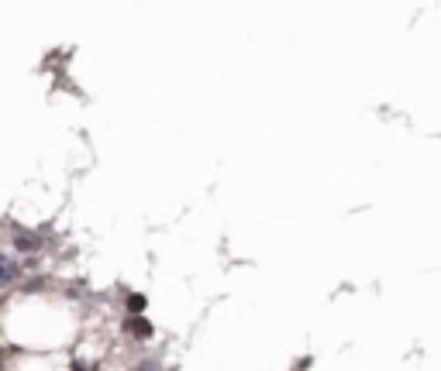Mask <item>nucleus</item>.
<instances>
[{
	"mask_svg": "<svg viewBox=\"0 0 441 371\" xmlns=\"http://www.w3.org/2000/svg\"><path fill=\"white\" fill-rule=\"evenodd\" d=\"M128 330H131L135 337H148V333H152V326H148V323H145L142 316H135V320H128Z\"/></svg>",
	"mask_w": 441,
	"mask_h": 371,
	"instance_id": "obj_1",
	"label": "nucleus"
},
{
	"mask_svg": "<svg viewBox=\"0 0 441 371\" xmlns=\"http://www.w3.org/2000/svg\"><path fill=\"white\" fill-rule=\"evenodd\" d=\"M128 306H131L135 313H142V309H145V296H131V299H128Z\"/></svg>",
	"mask_w": 441,
	"mask_h": 371,
	"instance_id": "obj_2",
	"label": "nucleus"
},
{
	"mask_svg": "<svg viewBox=\"0 0 441 371\" xmlns=\"http://www.w3.org/2000/svg\"><path fill=\"white\" fill-rule=\"evenodd\" d=\"M18 244H21V248H38V241H35V237H21Z\"/></svg>",
	"mask_w": 441,
	"mask_h": 371,
	"instance_id": "obj_3",
	"label": "nucleus"
},
{
	"mask_svg": "<svg viewBox=\"0 0 441 371\" xmlns=\"http://www.w3.org/2000/svg\"><path fill=\"white\" fill-rule=\"evenodd\" d=\"M0 278H11V268L8 265H0Z\"/></svg>",
	"mask_w": 441,
	"mask_h": 371,
	"instance_id": "obj_4",
	"label": "nucleus"
}]
</instances>
